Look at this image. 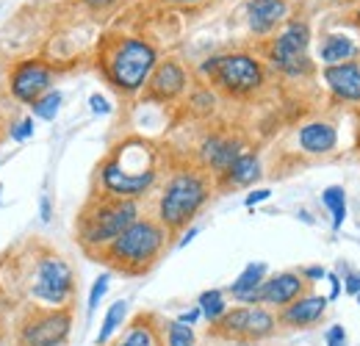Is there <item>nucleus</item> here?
<instances>
[{
    "label": "nucleus",
    "mask_w": 360,
    "mask_h": 346,
    "mask_svg": "<svg viewBox=\"0 0 360 346\" xmlns=\"http://www.w3.org/2000/svg\"><path fill=\"white\" fill-rule=\"evenodd\" d=\"M167 247V230L161 222L153 219H136L128 230H122L105 250H100L97 255L105 260L114 271L122 274H144L150 271V266L161 258Z\"/></svg>",
    "instance_id": "1"
},
{
    "label": "nucleus",
    "mask_w": 360,
    "mask_h": 346,
    "mask_svg": "<svg viewBox=\"0 0 360 346\" xmlns=\"http://www.w3.org/2000/svg\"><path fill=\"white\" fill-rule=\"evenodd\" d=\"M155 153L147 141H125L120 144L111 158L100 167V180L105 194L136 200L155 183Z\"/></svg>",
    "instance_id": "2"
},
{
    "label": "nucleus",
    "mask_w": 360,
    "mask_h": 346,
    "mask_svg": "<svg viewBox=\"0 0 360 346\" xmlns=\"http://www.w3.org/2000/svg\"><path fill=\"white\" fill-rule=\"evenodd\" d=\"M139 219V205L136 200H122V197H94L89 205L81 211L78 219V238L89 252L105 250L122 230H128Z\"/></svg>",
    "instance_id": "3"
},
{
    "label": "nucleus",
    "mask_w": 360,
    "mask_h": 346,
    "mask_svg": "<svg viewBox=\"0 0 360 346\" xmlns=\"http://www.w3.org/2000/svg\"><path fill=\"white\" fill-rule=\"evenodd\" d=\"M208 197H211V183L202 172L186 169V172L172 174L158 200V222L164 224L167 233L183 230L208 203Z\"/></svg>",
    "instance_id": "4"
},
{
    "label": "nucleus",
    "mask_w": 360,
    "mask_h": 346,
    "mask_svg": "<svg viewBox=\"0 0 360 346\" xmlns=\"http://www.w3.org/2000/svg\"><path fill=\"white\" fill-rule=\"evenodd\" d=\"M155 61H158V56H155L153 44H147L144 39L125 37V39H117L105 50L103 70H105V78L120 91L134 94L153 75Z\"/></svg>",
    "instance_id": "5"
},
{
    "label": "nucleus",
    "mask_w": 360,
    "mask_h": 346,
    "mask_svg": "<svg viewBox=\"0 0 360 346\" xmlns=\"http://www.w3.org/2000/svg\"><path fill=\"white\" fill-rule=\"evenodd\" d=\"M72 333V307H28L14 324L17 346H64Z\"/></svg>",
    "instance_id": "6"
},
{
    "label": "nucleus",
    "mask_w": 360,
    "mask_h": 346,
    "mask_svg": "<svg viewBox=\"0 0 360 346\" xmlns=\"http://www.w3.org/2000/svg\"><path fill=\"white\" fill-rule=\"evenodd\" d=\"M25 288H28V297L37 302H47L50 307H67L75 297L72 266L58 255H39L28 271Z\"/></svg>",
    "instance_id": "7"
},
{
    "label": "nucleus",
    "mask_w": 360,
    "mask_h": 346,
    "mask_svg": "<svg viewBox=\"0 0 360 346\" xmlns=\"http://www.w3.org/2000/svg\"><path fill=\"white\" fill-rule=\"evenodd\" d=\"M202 72L211 75V81L219 89H225L227 94H236V97L252 94L264 84L261 64L247 53H230V56L208 58L202 64Z\"/></svg>",
    "instance_id": "8"
},
{
    "label": "nucleus",
    "mask_w": 360,
    "mask_h": 346,
    "mask_svg": "<svg viewBox=\"0 0 360 346\" xmlns=\"http://www.w3.org/2000/svg\"><path fill=\"white\" fill-rule=\"evenodd\" d=\"M308 44H311V28L308 23L291 20L277 39L271 42L269 58L277 70L285 75H305L311 72V58H308Z\"/></svg>",
    "instance_id": "9"
},
{
    "label": "nucleus",
    "mask_w": 360,
    "mask_h": 346,
    "mask_svg": "<svg viewBox=\"0 0 360 346\" xmlns=\"http://www.w3.org/2000/svg\"><path fill=\"white\" fill-rule=\"evenodd\" d=\"M50 84H53V72L50 67L42 64V61H20L11 72V91L17 100L22 103H37L42 94L50 91Z\"/></svg>",
    "instance_id": "10"
},
{
    "label": "nucleus",
    "mask_w": 360,
    "mask_h": 346,
    "mask_svg": "<svg viewBox=\"0 0 360 346\" xmlns=\"http://www.w3.org/2000/svg\"><path fill=\"white\" fill-rule=\"evenodd\" d=\"M305 294V280L297 271H280L261 283V305L285 307Z\"/></svg>",
    "instance_id": "11"
},
{
    "label": "nucleus",
    "mask_w": 360,
    "mask_h": 346,
    "mask_svg": "<svg viewBox=\"0 0 360 346\" xmlns=\"http://www.w3.org/2000/svg\"><path fill=\"white\" fill-rule=\"evenodd\" d=\"M183 89H186V72L178 61L155 64L153 75L147 78V94L153 100H175Z\"/></svg>",
    "instance_id": "12"
},
{
    "label": "nucleus",
    "mask_w": 360,
    "mask_h": 346,
    "mask_svg": "<svg viewBox=\"0 0 360 346\" xmlns=\"http://www.w3.org/2000/svg\"><path fill=\"white\" fill-rule=\"evenodd\" d=\"M327 297H319V294H302L300 300H294L291 305H285L283 310H280V316H277V321L280 324H285V327H294V330H300V327H311L316 324L321 316H324V310H327Z\"/></svg>",
    "instance_id": "13"
},
{
    "label": "nucleus",
    "mask_w": 360,
    "mask_h": 346,
    "mask_svg": "<svg viewBox=\"0 0 360 346\" xmlns=\"http://www.w3.org/2000/svg\"><path fill=\"white\" fill-rule=\"evenodd\" d=\"M288 14V3L285 0H250L247 6V23L252 28V34L264 37L271 34Z\"/></svg>",
    "instance_id": "14"
},
{
    "label": "nucleus",
    "mask_w": 360,
    "mask_h": 346,
    "mask_svg": "<svg viewBox=\"0 0 360 346\" xmlns=\"http://www.w3.org/2000/svg\"><path fill=\"white\" fill-rule=\"evenodd\" d=\"M324 81L330 91L341 100H360V64L358 61H344V64H333L324 70Z\"/></svg>",
    "instance_id": "15"
},
{
    "label": "nucleus",
    "mask_w": 360,
    "mask_h": 346,
    "mask_svg": "<svg viewBox=\"0 0 360 346\" xmlns=\"http://www.w3.org/2000/svg\"><path fill=\"white\" fill-rule=\"evenodd\" d=\"M202 161L208 169H214L217 174H222L241 155V141L236 139H225V136H211L205 144H202Z\"/></svg>",
    "instance_id": "16"
},
{
    "label": "nucleus",
    "mask_w": 360,
    "mask_h": 346,
    "mask_svg": "<svg viewBox=\"0 0 360 346\" xmlns=\"http://www.w3.org/2000/svg\"><path fill=\"white\" fill-rule=\"evenodd\" d=\"M335 144H338V133L330 122H311L300 130V147L311 155H324L335 150Z\"/></svg>",
    "instance_id": "17"
},
{
    "label": "nucleus",
    "mask_w": 360,
    "mask_h": 346,
    "mask_svg": "<svg viewBox=\"0 0 360 346\" xmlns=\"http://www.w3.org/2000/svg\"><path fill=\"white\" fill-rule=\"evenodd\" d=\"M258 177H261V161H258V155L241 153L225 172H222V183H225L227 188H241V186L255 183Z\"/></svg>",
    "instance_id": "18"
},
{
    "label": "nucleus",
    "mask_w": 360,
    "mask_h": 346,
    "mask_svg": "<svg viewBox=\"0 0 360 346\" xmlns=\"http://www.w3.org/2000/svg\"><path fill=\"white\" fill-rule=\"evenodd\" d=\"M277 330V316L269 307H247V324H244V341H264L271 338Z\"/></svg>",
    "instance_id": "19"
},
{
    "label": "nucleus",
    "mask_w": 360,
    "mask_h": 346,
    "mask_svg": "<svg viewBox=\"0 0 360 346\" xmlns=\"http://www.w3.org/2000/svg\"><path fill=\"white\" fill-rule=\"evenodd\" d=\"M244 324H247V307H233V310H225L219 321H214L211 333L227 341H244Z\"/></svg>",
    "instance_id": "20"
},
{
    "label": "nucleus",
    "mask_w": 360,
    "mask_h": 346,
    "mask_svg": "<svg viewBox=\"0 0 360 346\" xmlns=\"http://www.w3.org/2000/svg\"><path fill=\"white\" fill-rule=\"evenodd\" d=\"M355 56V42L349 39V37H344V34H330L324 44H321V61L327 64V67H333V64H344V61H349Z\"/></svg>",
    "instance_id": "21"
},
{
    "label": "nucleus",
    "mask_w": 360,
    "mask_h": 346,
    "mask_svg": "<svg viewBox=\"0 0 360 346\" xmlns=\"http://www.w3.org/2000/svg\"><path fill=\"white\" fill-rule=\"evenodd\" d=\"M266 271H269V266H266V263H261V260H258V263H250V266H247V269H244V271L236 277V283H233L227 291H230V294L238 300V297H244V294L255 291V288H258V286L266 280Z\"/></svg>",
    "instance_id": "22"
},
{
    "label": "nucleus",
    "mask_w": 360,
    "mask_h": 346,
    "mask_svg": "<svg viewBox=\"0 0 360 346\" xmlns=\"http://www.w3.org/2000/svg\"><path fill=\"white\" fill-rule=\"evenodd\" d=\"M125 316H128V302H125V300H117V302L108 307L105 319H103V327H100V333H97V346L108 344V338L122 327Z\"/></svg>",
    "instance_id": "23"
},
{
    "label": "nucleus",
    "mask_w": 360,
    "mask_h": 346,
    "mask_svg": "<svg viewBox=\"0 0 360 346\" xmlns=\"http://www.w3.org/2000/svg\"><path fill=\"white\" fill-rule=\"evenodd\" d=\"M122 341H128L131 346H161V335L153 324H147V316H139Z\"/></svg>",
    "instance_id": "24"
},
{
    "label": "nucleus",
    "mask_w": 360,
    "mask_h": 346,
    "mask_svg": "<svg viewBox=\"0 0 360 346\" xmlns=\"http://www.w3.org/2000/svg\"><path fill=\"white\" fill-rule=\"evenodd\" d=\"M197 307H200V313L214 324V321H219L222 316H225L227 305H225V294L219 291V288H211V291H202L200 294V300H197Z\"/></svg>",
    "instance_id": "25"
},
{
    "label": "nucleus",
    "mask_w": 360,
    "mask_h": 346,
    "mask_svg": "<svg viewBox=\"0 0 360 346\" xmlns=\"http://www.w3.org/2000/svg\"><path fill=\"white\" fill-rule=\"evenodd\" d=\"M321 200L333 214V227L338 230L344 224V219H347V194H344V188L341 186H330V188H324Z\"/></svg>",
    "instance_id": "26"
},
{
    "label": "nucleus",
    "mask_w": 360,
    "mask_h": 346,
    "mask_svg": "<svg viewBox=\"0 0 360 346\" xmlns=\"http://www.w3.org/2000/svg\"><path fill=\"white\" fill-rule=\"evenodd\" d=\"M58 108H61V91H53V89H50L47 94H42L37 103H31L34 117H37V120H45V122L56 120Z\"/></svg>",
    "instance_id": "27"
},
{
    "label": "nucleus",
    "mask_w": 360,
    "mask_h": 346,
    "mask_svg": "<svg viewBox=\"0 0 360 346\" xmlns=\"http://www.w3.org/2000/svg\"><path fill=\"white\" fill-rule=\"evenodd\" d=\"M164 341H167V346H197L194 330L188 324H180V321H169L164 327Z\"/></svg>",
    "instance_id": "28"
},
{
    "label": "nucleus",
    "mask_w": 360,
    "mask_h": 346,
    "mask_svg": "<svg viewBox=\"0 0 360 346\" xmlns=\"http://www.w3.org/2000/svg\"><path fill=\"white\" fill-rule=\"evenodd\" d=\"M108 283H111V277H108V274H100V277L94 280V286H91V291H89V305H86L89 316L94 313V310H97L100 300L105 297V291H108Z\"/></svg>",
    "instance_id": "29"
},
{
    "label": "nucleus",
    "mask_w": 360,
    "mask_h": 346,
    "mask_svg": "<svg viewBox=\"0 0 360 346\" xmlns=\"http://www.w3.org/2000/svg\"><path fill=\"white\" fill-rule=\"evenodd\" d=\"M8 136H11L14 141H25V139H31V136H34V117H25V120H20L17 125H11Z\"/></svg>",
    "instance_id": "30"
},
{
    "label": "nucleus",
    "mask_w": 360,
    "mask_h": 346,
    "mask_svg": "<svg viewBox=\"0 0 360 346\" xmlns=\"http://www.w3.org/2000/svg\"><path fill=\"white\" fill-rule=\"evenodd\" d=\"M89 105H91V111H94V114H108V111H111V105H108V100H105L103 94H91Z\"/></svg>",
    "instance_id": "31"
},
{
    "label": "nucleus",
    "mask_w": 360,
    "mask_h": 346,
    "mask_svg": "<svg viewBox=\"0 0 360 346\" xmlns=\"http://www.w3.org/2000/svg\"><path fill=\"white\" fill-rule=\"evenodd\" d=\"M344 341H347L344 327H338V324H335V327H330V330H327V344L330 346H341Z\"/></svg>",
    "instance_id": "32"
},
{
    "label": "nucleus",
    "mask_w": 360,
    "mask_h": 346,
    "mask_svg": "<svg viewBox=\"0 0 360 346\" xmlns=\"http://www.w3.org/2000/svg\"><path fill=\"white\" fill-rule=\"evenodd\" d=\"M269 197H271L269 188H255V191H250V194H247V205L252 208V205H258V203H266Z\"/></svg>",
    "instance_id": "33"
},
{
    "label": "nucleus",
    "mask_w": 360,
    "mask_h": 346,
    "mask_svg": "<svg viewBox=\"0 0 360 346\" xmlns=\"http://www.w3.org/2000/svg\"><path fill=\"white\" fill-rule=\"evenodd\" d=\"M344 288H347L349 297H358L360 294V271H349V274H347V286H344Z\"/></svg>",
    "instance_id": "34"
},
{
    "label": "nucleus",
    "mask_w": 360,
    "mask_h": 346,
    "mask_svg": "<svg viewBox=\"0 0 360 346\" xmlns=\"http://www.w3.org/2000/svg\"><path fill=\"white\" fill-rule=\"evenodd\" d=\"M200 316H202V313H200V307H194V310H186V313H180V324H188V327H191V324H197V321H200Z\"/></svg>",
    "instance_id": "35"
},
{
    "label": "nucleus",
    "mask_w": 360,
    "mask_h": 346,
    "mask_svg": "<svg viewBox=\"0 0 360 346\" xmlns=\"http://www.w3.org/2000/svg\"><path fill=\"white\" fill-rule=\"evenodd\" d=\"M338 294H341V280H338V277L330 271V302H333Z\"/></svg>",
    "instance_id": "36"
},
{
    "label": "nucleus",
    "mask_w": 360,
    "mask_h": 346,
    "mask_svg": "<svg viewBox=\"0 0 360 346\" xmlns=\"http://www.w3.org/2000/svg\"><path fill=\"white\" fill-rule=\"evenodd\" d=\"M305 277L308 280H321V277H327V271L321 266H311V269H305Z\"/></svg>",
    "instance_id": "37"
},
{
    "label": "nucleus",
    "mask_w": 360,
    "mask_h": 346,
    "mask_svg": "<svg viewBox=\"0 0 360 346\" xmlns=\"http://www.w3.org/2000/svg\"><path fill=\"white\" fill-rule=\"evenodd\" d=\"M91 8H108V6H114L117 0H86Z\"/></svg>",
    "instance_id": "38"
},
{
    "label": "nucleus",
    "mask_w": 360,
    "mask_h": 346,
    "mask_svg": "<svg viewBox=\"0 0 360 346\" xmlns=\"http://www.w3.org/2000/svg\"><path fill=\"white\" fill-rule=\"evenodd\" d=\"M194 236H197V227H191V230H188V233H186V236L180 238V247H186V244H188V241H191Z\"/></svg>",
    "instance_id": "39"
},
{
    "label": "nucleus",
    "mask_w": 360,
    "mask_h": 346,
    "mask_svg": "<svg viewBox=\"0 0 360 346\" xmlns=\"http://www.w3.org/2000/svg\"><path fill=\"white\" fill-rule=\"evenodd\" d=\"M42 219H50V200H47V197H42Z\"/></svg>",
    "instance_id": "40"
},
{
    "label": "nucleus",
    "mask_w": 360,
    "mask_h": 346,
    "mask_svg": "<svg viewBox=\"0 0 360 346\" xmlns=\"http://www.w3.org/2000/svg\"><path fill=\"white\" fill-rule=\"evenodd\" d=\"M172 3H197V0H172Z\"/></svg>",
    "instance_id": "41"
},
{
    "label": "nucleus",
    "mask_w": 360,
    "mask_h": 346,
    "mask_svg": "<svg viewBox=\"0 0 360 346\" xmlns=\"http://www.w3.org/2000/svg\"><path fill=\"white\" fill-rule=\"evenodd\" d=\"M3 330H6V327H3V319H0V338H3Z\"/></svg>",
    "instance_id": "42"
},
{
    "label": "nucleus",
    "mask_w": 360,
    "mask_h": 346,
    "mask_svg": "<svg viewBox=\"0 0 360 346\" xmlns=\"http://www.w3.org/2000/svg\"><path fill=\"white\" fill-rule=\"evenodd\" d=\"M114 346H131L128 341H120V344H114Z\"/></svg>",
    "instance_id": "43"
},
{
    "label": "nucleus",
    "mask_w": 360,
    "mask_h": 346,
    "mask_svg": "<svg viewBox=\"0 0 360 346\" xmlns=\"http://www.w3.org/2000/svg\"><path fill=\"white\" fill-rule=\"evenodd\" d=\"M358 23H360V11H358Z\"/></svg>",
    "instance_id": "44"
},
{
    "label": "nucleus",
    "mask_w": 360,
    "mask_h": 346,
    "mask_svg": "<svg viewBox=\"0 0 360 346\" xmlns=\"http://www.w3.org/2000/svg\"><path fill=\"white\" fill-rule=\"evenodd\" d=\"M335 3H344V0H335Z\"/></svg>",
    "instance_id": "45"
},
{
    "label": "nucleus",
    "mask_w": 360,
    "mask_h": 346,
    "mask_svg": "<svg viewBox=\"0 0 360 346\" xmlns=\"http://www.w3.org/2000/svg\"><path fill=\"white\" fill-rule=\"evenodd\" d=\"M358 302H360V294H358Z\"/></svg>",
    "instance_id": "46"
},
{
    "label": "nucleus",
    "mask_w": 360,
    "mask_h": 346,
    "mask_svg": "<svg viewBox=\"0 0 360 346\" xmlns=\"http://www.w3.org/2000/svg\"><path fill=\"white\" fill-rule=\"evenodd\" d=\"M327 346H330V344H327ZM341 346H344V344H341Z\"/></svg>",
    "instance_id": "47"
}]
</instances>
